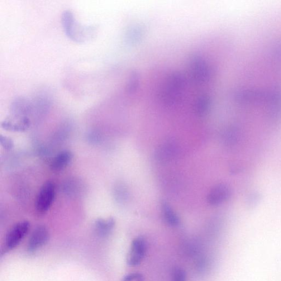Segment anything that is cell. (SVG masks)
Returning a JSON list of instances; mask_svg holds the SVG:
<instances>
[{
	"mask_svg": "<svg viewBox=\"0 0 281 281\" xmlns=\"http://www.w3.org/2000/svg\"><path fill=\"white\" fill-rule=\"evenodd\" d=\"M139 76L136 73H134L131 75L127 87L128 93H133L136 91L139 84Z\"/></svg>",
	"mask_w": 281,
	"mask_h": 281,
	"instance_id": "16",
	"label": "cell"
},
{
	"mask_svg": "<svg viewBox=\"0 0 281 281\" xmlns=\"http://www.w3.org/2000/svg\"><path fill=\"white\" fill-rule=\"evenodd\" d=\"M211 99L207 95H202L195 102L194 110L199 116L206 114L211 106Z\"/></svg>",
	"mask_w": 281,
	"mask_h": 281,
	"instance_id": "14",
	"label": "cell"
},
{
	"mask_svg": "<svg viewBox=\"0 0 281 281\" xmlns=\"http://www.w3.org/2000/svg\"><path fill=\"white\" fill-rule=\"evenodd\" d=\"M30 229V223L27 221L19 222L9 230L4 240L2 254L11 251L25 239Z\"/></svg>",
	"mask_w": 281,
	"mask_h": 281,
	"instance_id": "3",
	"label": "cell"
},
{
	"mask_svg": "<svg viewBox=\"0 0 281 281\" xmlns=\"http://www.w3.org/2000/svg\"><path fill=\"white\" fill-rule=\"evenodd\" d=\"M161 209L164 220L167 224L171 226L179 225L180 219L169 204L165 202L162 203Z\"/></svg>",
	"mask_w": 281,
	"mask_h": 281,
	"instance_id": "13",
	"label": "cell"
},
{
	"mask_svg": "<svg viewBox=\"0 0 281 281\" xmlns=\"http://www.w3.org/2000/svg\"><path fill=\"white\" fill-rule=\"evenodd\" d=\"M122 281H145V277L139 273H131L126 275Z\"/></svg>",
	"mask_w": 281,
	"mask_h": 281,
	"instance_id": "21",
	"label": "cell"
},
{
	"mask_svg": "<svg viewBox=\"0 0 281 281\" xmlns=\"http://www.w3.org/2000/svg\"><path fill=\"white\" fill-rule=\"evenodd\" d=\"M231 195V189L225 184H219L214 187L208 194V202L213 206H217L226 201Z\"/></svg>",
	"mask_w": 281,
	"mask_h": 281,
	"instance_id": "9",
	"label": "cell"
},
{
	"mask_svg": "<svg viewBox=\"0 0 281 281\" xmlns=\"http://www.w3.org/2000/svg\"><path fill=\"white\" fill-rule=\"evenodd\" d=\"M11 111L14 118H28L32 112V102L25 97H18L12 101Z\"/></svg>",
	"mask_w": 281,
	"mask_h": 281,
	"instance_id": "8",
	"label": "cell"
},
{
	"mask_svg": "<svg viewBox=\"0 0 281 281\" xmlns=\"http://www.w3.org/2000/svg\"><path fill=\"white\" fill-rule=\"evenodd\" d=\"M142 34V31L140 28H133L128 31L127 39L130 42H135L140 39Z\"/></svg>",
	"mask_w": 281,
	"mask_h": 281,
	"instance_id": "17",
	"label": "cell"
},
{
	"mask_svg": "<svg viewBox=\"0 0 281 281\" xmlns=\"http://www.w3.org/2000/svg\"><path fill=\"white\" fill-rule=\"evenodd\" d=\"M0 144L6 150H11L14 146L13 142L11 138L2 135L0 136Z\"/></svg>",
	"mask_w": 281,
	"mask_h": 281,
	"instance_id": "20",
	"label": "cell"
},
{
	"mask_svg": "<svg viewBox=\"0 0 281 281\" xmlns=\"http://www.w3.org/2000/svg\"><path fill=\"white\" fill-rule=\"evenodd\" d=\"M185 87V79L182 74L175 73L170 76L161 94L165 105L173 106L182 100Z\"/></svg>",
	"mask_w": 281,
	"mask_h": 281,
	"instance_id": "2",
	"label": "cell"
},
{
	"mask_svg": "<svg viewBox=\"0 0 281 281\" xmlns=\"http://www.w3.org/2000/svg\"><path fill=\"white\" fill-rule=\"evenodd\" d=\"M49 239V232L44 226H39L32 231L29 239L27 251L29 253H35L45 246Z\"/></svg>",
	"mask_w": 281,
	"mask_h": 281,
	"instance_id": "7",
	"label": "cell"
},
{
	"mask_svg": "<svg viewBox=\"0 0 281 281\" xmlns=\"http://www.w3.org/2000/svg\"><path fill=\"white\" fill-rule=\"evenodd\" d=\"M147 245L144 237H138L132 241L126 257V263L134 267L139 265L145 258Z\"/></svg>",
	"mask_w": 281,
	"mask_h": 281,
	"instance_id": "6",
	"label": "cell"
},
{
	"mask_svg": "<svg viewBox=\"0 0 281 281\" xmlns=\"http://www.w3.org/2000/svg\"><path fill=\"white\" fill-rule=\"evenodd\" d=\"M14 120L4 121L1 124L3 129L13 132L26 131L31 125L29 118H14Z\"/></svg>",
	"mask_w": 281,
	"mask_h": 281,
	"instance_id": "12",
	"label": "cell"
},
{
	"mask_svg": "<svg viewBox=\"0 0 281 281\" xmlns=\"http://www.w3.org/2000/svg\"><path fill=\"white\" fill-rule=\"evenodd\" d=\"M174 146L170 144H166L161 146L157 151V156L161 160L169 159L174 154Z\"/></svg>",
	"mask_w": 281,
	"mask_h": 281,
	"instance_id": "15",
	"label": "cell"
},
{
	"mask_svg": "<svg viewBox=\"0 0 281 281\" xmlns=\"http://www.w3.org/2000/svg\"><path fill=\"white\" fill-rule=\"evenodd\" d=\"M73 158L71 152L67 150L61 151L52 160L51 169L55 171H60L65 169L70 164Z\"/></svg>",
	"mask_w": 281,
	"mask_h": 281,
	"instance_id": "11",
	"label": "cell"
},
{
	"mask_svg": "<svg viewBox=\"0 0 281 281\" xmlns=\"http://www.w3.org/2000/svg\"><path fill=\"white\" fill-rule=\"evenodd\" d=\"M239 139V132L234 128L228 130L226 134V140L228 144L234 145Z\"/></svg>",
	"mask_w": 281,
	"mask_h": 281,
	"instance_id": "19",
	"label": "cell"
},
{
	"mask_svg": "<svg viewBox=\"0 0 281 281\" xmlns=\"http://www.w3.org/2000/svg\"><path fill=\"white\" fill-rule=\"evenodd\" d=\"M56 197V186L51 182L43 184L36 199L35 209L38 213L45 214L53 204Z\"/></svg>",
	"mask_w": 281,
	"mask_h": 281,
	"instance_id": "4",
	"label": "cell"
},
{
	"mask_svg": "<svg viewBox=\"0 0 281 281\" xmlns=\"http://www.w3.org/2000/svg\"><path fill=\"white\" fill-rule=\"evenodd\" d=\"M187 281V273L182 268H176L174 270L172 274V281Z\"/></svg>",
	"mask_w": 281,
	"mask_h": 281,
	"instance_id": "18",
	"label": "cell"
},
{
	"mask_svg": "<svg viewBox=\"0 0 281 281\" xmlns=\"http://www.w3.org/2000/svg\"><path fill=\"white\" fill-rule=\"evenodd\" d=\"M189 66L190 75L194 82L203 84L208 82L211 79V69L202 57L193 56L190 61Z\"/></svg>",
	"mask_w": 281,
	"mask_h": 281,
	"instance_id": "5",
	"label": "cell"
},
{
	"mask_svg": "<svg viewBox=\"0 0 281 281\" xmlns=\"http://www.w3.org/2000/svg\"><path fill=\"white\" fill-rule=\"evenodd\" d=\"M115 224V220L113 218L98 219L94 223V232L99 237H106L111 234Z\"/></svg>",
	"mask_w": 281,
	"mask_h": 281,
	"instance_id": "10",
	"label": "cell"
},
{
	"mask_svg": "<svg viewBox=\"0 0 281 281\" xmlns=\"http://www.w3.org/2000/svg\"><path fill=\"white\" fill-rule=\"evenodd\" d=\"M62 24L64 31L69 39L76 42H84L92 39L94 34V28L83 26L76 20L74 14L65 10L62 15Z\"/></svg>",
	"mask_w": 281,
	"mask_h": 281,
	"instance_id": "1",
	"label": "cell"
}]
</instances>
